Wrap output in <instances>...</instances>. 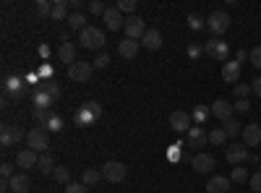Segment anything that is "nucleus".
Masks as SVG:
<instances>
[{
  "label": "nucleus",
  "instance_id": "1",
  "mask_svg": "<svg viewBox=\"0 0 261 193\" xmlns=\"http://www.w3.org/2000/svg\"><path fill=\"white\" fill-rule=\"evenodd\" d=\"M99 118H102V104L94 102V99H86L79 110H76L73 123H76L79 128H89V125H94Z\"/></svg>",
  "mask_w": 261,
  "mask_h": 193
},
{
  "label": "nucleus",
  "instance_id": "2",
  "mask_svg": "<svg viewBox=\"0 0 261 193\" xmlns=\"http://www.w3.org/2000/svg\"><path fill=\"white\" fill-rule=\"evenodd\" d=\"M79 42L81 47L86 50H102L105 52V45H107V37L99 26H86L84 32H79Z\"/></svg>",
  "mask_w": 261,
  "mask_h": 193
},
{
  "label": "nucleus",
  "instance_id": "3",
  "mask_svg": "<svg viewBox=\"0 0 261 193\" xmlns=\"http://www.w3.org/2000/svg\"><path fill=\"white\" fill-rule=\"evenodd\" d=\"M27 149H34V152L45 154L50 149V133L42 125H34L32 131H27Z\"/></svg>",
  "mask_w": 261,
  "mask_h": 193
},
{
  "label": "nucleus",
  "instance_id": "4",
  "mask_svg": "<svg viewBox=\"0 0 261 193\" xmlns=\"http://www.w3.org/2000/svg\"><path fill=\"white\" fill-rule=\"evenodd\" d=\"M125 175H128V167L123 162L110 159V162L102 164V180H107V183H123Z\"/></svg>",
  "mask_w": 261,
  "mask_h": 193
},
{
  "label": "nucleus",
  "instance_id": "5",
  "mask_svg": "<svg viewBox=\"0 0 261 193\" xmlns=\"http://www.w3.org/2000/svg\"><path fill=\"white\" fill-rule=\"evenodd\" d=\"M206 29H209L214 37L225 34V32L230 29V16H227L225 11H214V13H209V16H206Z\"/></svg>",
  "mask_w": 261,
  "mask_h": 193
},
{
  "label": "nucleus",
  "instance_id": "6",
  "mask_svg": "<svg viewBox=\"0 0 261 193\" xmlns=\"http://www.w3.org/2000/svg\"><path fill=\"white\" fill-rule=\"evenodd\" d=\"M21 139H27V133L21 131L18 125H11V123H6L3 128H0V146H3V149H11V146H16Z\"/></svg>",
  "mask_w": 261,
  "mask_h": 193
},
{
  "label": "nucleus",
  "instance_id": "7",
  "mask_svg": "<svg viewBox=\"0 0 261 193\" xmlns=\"http://www.w3.org/2000/svg\"><path fill=\"white\" fill-rule=\"evenodd\" d=\"M204 52L212 58V60H220V63H227V55H230V47H227V42H222L220 37H214L209 39L206 45H204Z\"/></svg>",
  "mask_w": 261,
  "mask_h": 193
},
{
  "label": "nucleus",
  "instance_id": "8",
  "mask_svg": "<svg viewBox=\"0 0 261 193\" xmlns=\"http://www.w3.org/2000/svg\"><path fill=\"white\" fill-rule=\"evenodd\" d=\"M225 159L232 167H241L243 162H248V146L246 144H230V146H225Z\"/></svg>",
  "mask_w": 261,
  "mask_h": 193
},
{
  "label": "nucleus",
  "instance_id": "9",
  "mask_svg": "<svg viewBox=\"0 0 261 193\" xmlns=\"http://www.w3.org/2000/svg\"><path fill=\"white\" fill-rule=\"evenodd\" d=\"M170 125H172V131H178V133H188L193 128V115H188L186 110H175L170 115Z\"/></svg>",
  "mask_w": 261,
  "mask_h": 193
},
{
  "label": "nucleus",
  "instance_id": "10",
  "mask_svg": "<svg viewBox=\"0 0 261 193\" xmlns=\"http://www.w3.org/2000/svg\"><path fill=\"white\" fill-rule=\"evenodd\" d=\"M123 32H125V37H128V39H141V37L146 34L144 18H141V16H128V18H125Z\"/></svg>",
  "mask_w": 261,
  "mask_h": 193
},
{
  "label": "nucleus",
  "instance_id": "11",
  "mask_svg": "<svg viewBox=\"0 0 261 193\" xmlns=\"http://www.w3.org/2000/svg\"><path fill=\"white\" fill-rule=\"evenodd\" d=\"M92 63H84V60H76L73 66H68V76H71V81H79V84H84V81H89L92 78Z\"/></svg>",
  "mask_w": 261,
  "mask_h": 193
},
{
  "label": "nucleus",
  "instance_id": "12",
  "mask_svg": "<svg viewBox=\"0 0 261 193\" xmlns=\"http://www.w3.org/2000/svg\"><path fill=\"white\" fill-rule=\"evenodd\" d=\"M3 92H6V97L21 99V97L27 94V84H24V78H18V76H8L3 81Z\"/></svg>",
  "mask_w": 261,
  "mask_h": 193
},
{
  "label": "nucleus",
  "instance_id": "13",
  "mask_svg": "<svg viewBox=\"0 0 261 193\" xmlns=\"http://www.w3.org/2000/svg\"><path fill=\"white\" fill-rule=\"evenodd\" d=\"M102 21H105V26H107V29H113V32H120V29L125 26V18H123V13L118 11V6L107 8L105 16H102Z\"/></svg>",
  "mask_w": 261,
  "mask_h": 193
},
{
  "label": "nucleus",
  "instance_id": "14",
  "mask_svg": "<svg viewBox=\"0 0 261 193\" xmlns=\"http://www.w3.org/2000/svg\"><path fill=\"white\" fill-rule=\"evenodd\" d=\"M206 141H209V133L204 131L201 125H193L191 131L186 133V146H191V149H201Z\"/></svg>",
  "mask_w": 261,
  "mask_h": 193
},
{
  "label": "nucleus",
  "instance_id": "15",
  "mask_svg": "<svg viewBox=\"0 0 261 193\" xmlns=\"http://www.w3.org/2000/svg\"><path fill=\"white\" fill-rule=\"evenodd\" d=\"M191 164H193V170H196L199 175H206V173H212V170H214L217 159H214L212 154H196V157L191 159Z\"/></svg>",
  "mask_w": 261,
  "mask_h": 193
},
{
  "label": "nucleus",
  "instance_id": "16",
  "mask_svg": "<svg viewBox=\"0 0 261 193\" xmlns=\"http://www.w3.org/2000/svg\"><path fill=\"white\" fill-rule=\"evenodd\" d=\"M241 71H243V66L238 60H227L225 66H222V78H225V84H238L241 81Z\"/></svg>",
  "mask_w": 261,
  "mask_h": 193
},
{
  "label": "nucleus",
  "instance_id": "17",
  "mask_svg": "<svg viewBox=\"0 0 261 193\" xmlns=\"http://www.w3.org/2000/svg\"><path fill=\"white\" fill-rule=\"evenodd\" d=\"M16 164L24 167V170H32V167L39 164V157H37L34 149H21V152L16 154Z\"/></svg>",
  "mask_w": 261,
  "mask_h": 193
},
{
  "label": "nucleus",
  "instance_id": "18",
  "mask_svg": "<svg viewBox=\"0 0 261 193\" xmlns=\"http://www.w3.org/2000/svg\"><path fill=\"white\" fill-rule=\"evenodd\" d=\"M230 185H232L230 178H225V175H212L209 183H206V193H227Z\"/></svg>",
  "mask_w": 261,
  "mask_h": 193
},
{
  "label": "nucleus",
  "instance_id": "19",
  "mask_svg": "<svg viewBox=\"0 0 261 193\" xmlns=\"http://www.w3.org/2000/svg\"><path fill=\"white\" fill-rule=\"evenodd\" d=\"M232 113H235V107H232L230 102H225V99H217V102L212 104V115H214V118H220L222 123H225V120H230V118H232Z\"/></svg>",
  "mask_w": 261,
  "mask_h": 193
},
{
  "label": "nucleus",
  "instance_id": "20",
  "mask_svg": "<svg viewBox=\"0 0 261 193\" xmlns=\"http://www.w3.org/2000/svg\"><path fill=\"white\" fill-rule=\"evenodd\" d=\"M241 136H243V144H246V146H258V141H261V125H258V123L246 125Z\"/></svg>",
  "mask_w": 261,
  "mask_h": 193
},
{
  "label": "nucleus",
  "instance_id": "21",
  "mask_svg": "<svg viewBox=\"0 0 261 193\" xmlns=\"http://www.w3.org/2000/svg\"><path fill=\"white\" fill-rule=\"evenodd\" d=\"M8 185H11V190H13V193H27V190L32 188V180H29V175H27V173H16V175L8 180Z\"/></svg>",
  "mask_w": 261,
  "mask_h": 193
},
{
  "label": "nucleus",
  "instance_id": "22",
  "mask_svg": "<svg viewBox=\"0 0 261 193\" xmlns=\"http://www.w3.org/2000/svg\"><path fill=\"white\" fill-rule=\"evenodd\" d=\"M136 52H139V42L136 39H123V42H118V55L120 58H125V60H130V58H136Z\"/></svg>",
  "mask_w": 261,
  "mask_h": 193
},
{
  "label": "nucleus",
  "instance_id": "23",
  "mask_svg": "<svg viewBox=\"0 0 261 193\" xmlns=\"http://www.w3.org/2000/svg\"><path fill=\"white\" fill-rule=\"evenodd\" d=\"M58 60L73 66V63H76V45H73V42H63V45L58 47Z\"/></svg>",
  "mask_w": 261,
  "mask_h": 193
},
{
  "label": "nucleus",
  "instance_id": "24",
  "mask_svg": "<svg viewBox=\"0 0 261 193\" xmlns=\"http://www.w3.org/2000/svg\"><path fill=\"white\" fill-rule=\"evenodd\" d=\"M141 45L146 50H160L162 47V34L157 29H146V34L141 37Z\"/></svg>",
  "mask_w": 261,
  "mask_h": 193
},
{
  "label": "nucleus",
  "instance_id": "25",
  "mask_svg": "<svg viewBox=\"0 0 261 193\" xmlns=\"http://www.w3.org/2000/svg\"><path fill=\"white\" fill-rule=\"evenodd\" d=\"M53 104H55V99L47 92H42L39 87L34 89V110H50Z\"/></svg>",
  "mask_w": 261,
  "mask_h": 193
},
{
  "label": "nucleus",
  "instance_id": "26",
  "mask_svg": "<svg viewBox=\"0 0 261 193\" xmlns=\"http://www.w3.org/2000/svg\"><path fill=\"white\" fill-rule=\"evenodd\" d=\"M68 0H58V3L53 6V21H68Z\"/></svg>",
  "mask_w": 261,
  "mask_h": 193
},
{
  "label": "nucleus",
  "instance_id": "27",
  "mask_svg": "<svg viewBox=\"0 0 261 193\" xmlns=\"http://www.w3.org/2000/svg\"><path fill=\"white\" fill-rule=\"evenodd\" d=\"M99 178H102V170H97V167H86L84 173H81V183L89 188V185H94V183H99Z\"/></svg>",
  "mask_w": 261,
  "mask_h": 193
},
{
  "label": "nucleus",
  "instance_id": "28",
  "mask_svg": "<svg viewBox=\"0 0 261 193\" xmlns=\"http://www.w3.org/2000/svg\"><path fill=\"white\" fill-rule=\"evenodd\" d=\"M37 170L42 175H53L55 173V162H53V157L45 152V154H39V164H37Z\"/></svg>",
  "mask_w": 261,
  "mask_h": 193
},
{
  "label": "nucleus",
  "instance_id": "29",
  "mask_svg": "<svg viewBox=\"0 0 261 193\" xmlns=\"http://www.w3.org/2000/svg\"><path fill=\"white\" fill-rule=\"evenodd\" d=\"M222 131L227 133V139H235V136H241V133H243V128H241V123H238L235 118H230V120L222 123Z\"/></svg>",
  "mask_w": 261,
  "mask_h": 193
},
{
  "label": "nucleus",
  "instance_id": "30",
  "mask_svg": "<svg viewBox=\"0 0 261 193\" xmlns=\"http://www.w3.org/2000/svg\"><path fill=\"white\" fill-rule=\"evenodd\" d=\"M53 6L55 3H50V0H37V3H34V13L42 16V18H50L53 16Z\"/></svg>",
  "mask_w": 261,
  "mask_h": 193
},
{
  "label": "nucleus",
  "instance_id": "31",
  "mask_svg": "<svg viewBox=\"0 0 261 193\" xmlns=\"http://www.w3.org/2000/svg\"><path fill=\"white\" fill-rule=\"evenodd\" d=\"M209 115H212V107H204V104H196V107H193V120H196V125H204Z\"/></svg>",
  "mask_w": 261,
  "mask_h": 193
},
{
  "label": "nucleus",
  "instance_id": "32",
  "mask_svg": "<svg viewBox=\"0 0 261 193\" xmlns=\"http://www.w3.org/2000/svg\"><path fill=\"white\" fill-rule=\"evenodd\" d=\"M68 26H71L73 32H84V29L89 26V24H86L84 13H71V16H68Z\"/></svg>",
  "mask_w": 261,
  "mask_h": 193
},
{
  "label": "nucleus",
  "instance_id": "33",
  "mask_svg": "<svg viewBox=\"0 0 261 193\" xmlns=\"http://www.w3.org/2000/svg\"><path fill=\"white\" fill-rule=\"evenodd\" d=\"M53 178H55L58 183H63V185H68V183H71V170H68V167H63V164H58V167H55V173H53Z\"/></svg>",
  "mask_w": 261,
  "mask_h": 193
},
{
  "label": "nucleus",
  "instance_id": "34",
  "mask_svg": "<svg viewBox=\"0 0 261 193\" xmlns=\"http://www.w3.org/2000/svg\"><path fill=\"white\" fill-rule=\"evenodd\" d=\"M37 87H39L42 92H47L53 99H60V87H58L55 81H42V84H37Z\"/></svg>",
  "mask_w": 261,
  "mask_h": 193
},
{
  "label": "nucleus",
  "instance_id": "35",
  "mask_svg": "<svg viewBox=\"0 0 261 193\" xmlns=\"http://www.w3.org/2000/svg\"><path fill=\"white\" fill-rule=\"evenodd\" d=\"M227 141V133L222 131V128H214V131L209 133V144H214V146H222Z\"/></svg>",
  "mask_w": 261,
  "mask_h": 193
},
{
  "label": "nucleus",
  "instance_id": "36",
  "mask_svg": "<svg viewBox=\"0 0 261 193\" xmlns=\"http://www.w3.org/2000/svg\"><path fill=\"white\" fill-rule=\"evenodd\" d=\"M251 175H248V170L246 167H232V175H230V180L232 183H246Z\"/></svg>",
  "mask_w": 261,
  "mask_h": 193
},
{
  "label": "nucleus",
  "instance_id": "37",
  "mask_svg": "<svg viewBox=\"0 0 261 193\" xmlns=\"http://www.w3.org/2000/svg\"><path fill=\"white\" fill-rule=\"evenodd\" d=\"M232 92H235V97H238V99H248V94H251L253 89H251V84H235Z\"/></svg>",
  "mask_w": 261,
  "mask_h": 193
},
{
  "label": "nucleus",
  "instance_id": "38",
  "mask_svg": "<svg viewBox=\"0 0 261 193\" xmlns=\"http://www.w3.org/2000/svg\"><path fill=\"white\" fill-rule=\"evenodd\" d=\"M55 113L53 110H34V118H37V123L42 125V128H45L47 123H50V118H53Z\"/></svg>",
  "mask_w": 261,
  "mask_h": 193
},
{
  "label": "nucleus",
  "instance_id": "39",
  "mask_svg": "<svg viewBox=\"0 0 261 193\" xmlns=\"http://www.w3.org/2000/svg\"><path fill=\"white\" fill-rule=\"evenodd\" d=\"M45 131H47V133H50V131H53V133L63 131V118H60V115H53V118H50V123L45 125Z\"/></svg>",
  "mask_w": 261,
  "mask_h": 193
},
{
  "label": "nucleus",
  "instance_id": "40",
  "mask_svg": "<svg viewBox=\"0 0 261 193\" xmlns=\"http://www.w3.org/2000/svg\"><path fill=\"white\" fill-rule=\"evenodd\" d=\"M86 8H89V13H94V16H105V11H107V6L102 3V0H92Z\"/></svg>",
  "mask_w": 261,
  "mask_h": 193
},
{
  "label": "nucleus",
  "instance_id": "41",
  "mask_svg": "<svg viewBox=\"0 0 261 193\" xmlns=\"http://www.w3.org/2000/svg\"><path fill=\"white\" fill-rule=\"evenodd\" d=\"M92 66H94V68H107V66H110V55H107V52H99V55L92 60Z\"/></svg>",
  "mask_w": 261,
  "mask_h": 193
},
{
  "label": "nucleus",
  "instance_id": "42",
  "mask_svg": "<svg viewBox=\"0 0 261 193\" xmlns=\"http://www.w3.org/2000/svg\"><path fill=\"white\" fill-rule=\"evenodd\" d=\"M188 24H191V29H204L206 21H204L199 13H188Z\"/></svg>",
  "mask_w": 261,
  "mask_h": 193
},
{
  "label": "nucleus",
  "instance_id": "43",
  "mask_svg": "<svg viewBox=\"0 0 261 193\" xmlns=\"http://www.w3.org/2000/svg\"><path fill=\"white\" fill-rule=\"evenodd\" d=\"M118 11L120 13H134L136 11V3H134V0H118Z\"/></svg>",
  "mask_w": 261,
  "mask_h": 193
},
{
  "label": "nucleus",
  "instance_id": "44",
  "mask_svg": "<svg viewBox=\"0 0 261 193\" xmlns=\"http://www.w3.org/2000/svg\"><path fill=\"white\" fill-rule=\"evenodd\" d=\"M248 185H251V190H253V193H261V170L248 178Z\"/></svg>",
  "mask_w": 261,
  "mask_h": 193
},
{
  "label": "nucleus",
  "instance_id": "45",
  "mask_svg": "<svg viewBox=\"0 0 261 193\" xmlns=\"http://www.w3.org/2000/svg\"><path fill=\"white\" fill-rule=\"evenodd\" d=\"M65 193H89V188H86L84 183H68L65 185Z\"/></svg>",
  "mask_w": 261,
  "mask_h": 193
},
{
  "label": "nucleus",
  "instance_id": "46",
  "mask_svg": "<svg viewBox=\"0 0 261 193\" xmlns=\"http://www.w3.org/2000/svg\"><path fill=\"white\" fill-rule=\"evenodd\" d=\"M0 175H3V180H11L16 173H13V164L11 162H3V164H0Z\"/></svg>",
  "mask_w": 261,
  "mask_h": 193
},
{
  "label": "nucleus",
  "instance_id": "47",
  "mask_svg": "<svg viewBox=\"0 0 261 193\" xmlns=\"http://www.w3.org/2000/svg\"><path fill=\"white\" fill-rule=\"evenodd\" d=\"M248 58H251V63H253L256 68H261V45H258V47H253Z\"/></svg>",
  "mask_w": 261,
  "mask_h": 193
},
{
  "label": "nucleus",
  "instance_id": "48",
  "mask_svg": "<svg viewBox=\"0 0 261 193\" xmlns=\"http://www.w3.org/2000/svg\"><path fill=\"white\" fill-rule=\"evenodd\" d=\"M232 107H235V113H248V110H251V104H248V99H238V102H235Z\"/></svg>",
  "mask_w": 261,
  "mask_h": 193
},
{
  "label": "nucleus",
  "instance_id": "49",
  "mask_svg": "<svg viewBox=\"0 0 261 193\" xmlns=\"http://www.w3.org/2000/svg\"><path fill=\"white\" fill-rule=\"evenodd\" d=\"M68 8H71L73 13H81V8H84V3H81V0H68Z\"/></svg>",
  "mask_w": 261,
  "mask_h": 193
},
{
  "label": "nucleus",
  "instance_id": "50",
  "mask_svg": "<svg viewBox=\"0 0 261 193\" xmlns=\"http://www.w3.org/2000/svg\"><path fill=\"white\" fill-rule=\"evenodd\" d=\"M251 89H253V94H256V97H261V76L251 84Z\"/></svg>",
  "mask_w": 261,
  "mask_h": 193
},
{
  "label": "nucleus",
  "instance_id": "51",
  "mask_svg": "<svg viewBox=\"0 0 261 193\" xmlns=\"http://www.w3.org/2000/svg\"><path fill=\"white\" fill-rule=\"evenodd\" d=\"M235 60L243 63V60H246V50H238V52H235Z\"/></svg>",
  "mask_w": 261,
  "mask_h": 193
},
{
  "label": "nucleus",
  "instance_id": "52",
  "mask_svg": "<svg viewBox=\"0 0 261 193\" xmlns=\"http://www.w3.org/2000/svg\"><path fill=\"white\" fill-rule=\"evenodd\" d=\"M248 162H251V164H261V159H258L256 154H248Z\"/></svg>",
  "mask_w": 261,
  "mask_h": 193
}]
</instances>
